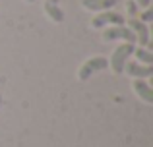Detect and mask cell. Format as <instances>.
<instances>
[{"label":"cell","instance_id":"12","mask_svg":"<svg viewBox=\"0 0 153 147\" xmlns=\"http://www.w3.org/2000/svg\"><path fill=\"white\" fill-rule=\"evenodd\" d=\"M151 19H153V10H151V8H147V10L143 12L142 16H140V21L147 23V21H151Z\"/></svg>","mask_w":153,"mask_h":147},{"label":"cell","instance_id":"10","mask_svg":"<svg viewBox=\"0 0 153 147\" xmlns=\"http://www.w3.org/2000/svg\"><path fill=\"white\" fill-rule=\"evenodd\" d=\"M134 54H136V58H138V62H143L146 66H151L153 64V52H149V50H146V49H134Z\"/></svg>","mask_w":153,"mask_h":147},{"label":"cell","instance_id":"7","mask_svg":"<svg viewBox=\"0 0 153 147\" xmlns=\"http://www.w3.org/2000/svg\"><path fill=\"white\" fill-rule=\"evenodd\" d=\"M134 91L138 93V97H142L146 103H153V89L149 87V83L143 79H134Z\"/></svg>","mask_w":153,"mask_h":147},{"label":"cell","instance_id":"13","mask_svg":"<svg viewBox=\"0 0 153 147\" xmlns=\"http://www.w3.org/2000/svg\"><path fill=\"white\" fill-rule=\"evenodd\" d=\"M136 2H138L140 6H149V4H151V0H136Z\"/></svg>","mask_w":153,"mask_h":147},{"label":"cell","instance_id":"2","mask_svg":"<svg viewBox=\"0 0 153 147\" xmlns=\"http://www.w3.org/2000/svg\"><path fill=\"white\" fill-rule=\"evenodd\" d=\"M105 68H108V60H107V58H103V56L89 58V60H87L85 64H83L82 68H79L78 78L82 79V81H85V79H89L93 74L101 72V70H105Z\"/></svg>","mask_w":153,"mask_h":147},{"label":"cell","instance_id":"1","mask_svg":"<svg viewBox=\"0 0 153 147\" xmlns=\"http://www.w3.org/2000/svg\"><path fill=\"white\" fill-rule=\"evenodd\" d=\"M134 49H136V47L132 45V43H124V45H120L118 49L112 52L108 64H111V68H112L114 74H122L124 72V64H126L128 58L134 54Z\"/></svg>","mask_w":153,"mask_h":147},{"label":"cell","instance_id":"5","mask_svg":"<svg viewBox=\"0 0 153 147\" xmlns=\"http://www.w3.org/2000/svg\"><path fill=\"white\" fill-rule=\"evenodd\" d=\"M128 25H130V29L134 31V35H136V39H138L140 45H142V47L149 45V27H147L146 23L140 21L138 18H130Z\"/></svg>","mask_w":153,"mask_h":147},{"label":"cell","instance_id":"8","mask_svg":"<svg viewBox=\"0 0 153 147\" xmlns=\"http://www.w3.org/2000/svg\"><path fill=\"white\" fill-rule=\"evenodd\" d=\"M45 12L52 21H56V23L64 21V12L60 10L58 0H45Z\"/></svg>","mask_w":153,"mask_h":147},{"label":"cell","instance_id":"3","mask_svg":"<svg viewBox=\"0 0 153 147\" xmlns=\"http://www.w3.org/2000/svg\"><path fill=\"white\" fill-rule=\"evenodd\" d=\"M103 39H105V41H114V39H122V41L132 43V45H136V43H138V39H136L134 31H132L130 27H124V25L108 27V29L103 33Z\"/></svg>","mask_w":153,"mask_h":147},{"label":"cell","instance_id":"14","mask_svg":"<svg viewBox=\"0 0 153 147\" xmlns=\"http://www.w3.org/2000/svg\"><path fill=\"white\" fill-rule=\"evenodd\" d=\"M27 2H35V0H27Z\"/></svg>","mask_w":153,"mask_h":147},{"label":"cell","instance_id":"11","mask_svg":"<svg viewBox=\"0 0 153 147\" xmlns=\"http://www.w3.org/2000/svg\"><path fill=\"white\" fill-rule=\"evenodd\" d=\"M126 8H128V16H130V18H136V16H138V4H136L134 0H128Z\"/></svg>","mask_w":153,"mask_h":147},{"label":"cell","instance_id":"9","mask_svg":"<svg viewBox=\"0 0 153 147\" xmlns=\"http://www.w3.org/2000/svg\"><path fill=\"white\" fill-rule=\"evenodd\" d=\"M120 0H82L83 8L87 10H111L112 6H116Z\"/></svg>","mask_w":153,"mask_h":147},{"label":"cell","instance_id":"15","mask_svg":"<svg viewBox=\"0 0 153 147\" xmlns=\"http://www.w3.org/2000/svg\"><path fill=\"white\" fill-rule=\"evenodd\" d=\"M0 105H2V99H0Z\"/></svg>","mask_w":153,"mask_h":147},{"label":"cell","instance_id":"4","mask_svg":"<svg viewBox=\"0 0 153 147\" xmlns=\"http://www.w3.org/2000/svg\"><path fill=\"white\" fill-rule=\"evenodd\" d=\"M107 23H114V25H124V16L122 14H116V12H111V10H105L103 14H99L97 18L91 21V25L95 29H101Z\"/></svg>","mask_w":153,"mask_h":147},{"label":"cell","instance_id":"6","mask_svg":"<svg viewBox=\"0 0 153 147\" xmlns=\"http://www.w3.org/2000/svg\"><path fill=\"white\" fill-rule=\"evenodd\" d=\"M124 70L136 79H143V78L153 75V66H142V64H138V62H126V64H124Z\"/></svg>","mask_w":153,"mask_h":147}]
</instances>
